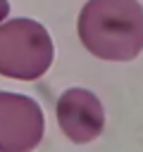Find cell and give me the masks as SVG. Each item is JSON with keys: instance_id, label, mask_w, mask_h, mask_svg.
<instances>
[{"instance_id": "1", "label": "cell", "mask_w": 143, "mask_h": 152, "mask_svg": "<svg viewBox=\"0 0 143 152\" xmlns=\"http://www.w3.org/2000/svg\"><path fill=\"white\" fill-rule=\"evenodd\" d=\"M81 45L98 59L131 62L143 50V10L138 0H88L76 19Z\"/></svg>"}, {"instance_id": "2", "label": "cell", "mask_w": 143, "mask_h": 152, "mask_svg": "<svg viewBox=\"0 0 143 152\" xmlns=\"http://www.w3.org/2000/svg\"><path fill=\"white\" fill-rule=\"evenodd\" d=\"M55 57L48 28L29 17L0 21V76L14 81L41 78Z\"/></svg>"}, {"instance_id": "3", "label": "cell", "mask_w": 143, "mask_h": 152, "mask_svg": "<svg viewBox=\"0 0 143 152\" xmlns=\"http://www.w3.org/2000/svg\"><path fill=\"white\" fill-rule=\"evenodd\" d=\"M41 104L21 93L0 90V152H26L43 140Z\"/></svg>"}, {"instance_id": "4", "label": "cell", "mask_w": 143, "mask_h": 152, "mask_svg": "<svg viewBox=\"0 0 143 152\" xmlns=\"http://www.w3.org/2000/svg\"><path fill=\"white\" fill-rule=\"evenodd\" d=\"M55 116L62 128V133L76 142H91L95 140L105 128V109L95 93L86 88H67L55 104Z\"/></svg>"}, {"instance_id": "5", "label": "cell", "mask_w": 143, "mask_h": 152, "mask_svg": "<svg viewBox=\"0 0 143 152\" xmlns=\"http://www.w3.org/2000/svg\"><path fill=\"white\" fill-rule=\"evenodd\" d=\"M10 14V2L7 0H0V21H5Z\"/></svg>"}]
</instances>
